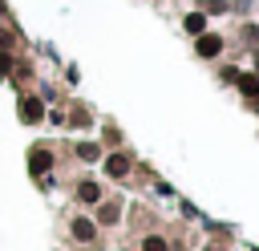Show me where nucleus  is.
<instances>
[{"mask_svg":"<svg viewBox=\"0 0 259 251\" xmlns=\"http://www.w3.org/2000/svg\"><path fill=\"white\" fill-rule=\"evenodd\" d=\"M235 85L243 89V97H247V109H251V113H259V73H255V77H239Z\"/></svg>","mask_w":259,"mask_h":251,"instance_id":"1","label":"nucleus"},{"mask_svg":"<svg viewBox=\"0 0 259 251\" xmlns=\"http://www.w3.org/2000/svg\"><path fill=\"white\" fill-rule=\"evenodd\" d=\"M194 49H198V57H219V49H223V36H214V32H198Z\"/></svg>","mask_w":259,"mask_h":251,"instance_id":"2","label":"nucleus"},{"mask_svg":"<svg viewBox=\"0 0 259 251\" xmlns=\"http://www.w3.org/2000/svg\"><path fill=\"white\" fill-rule=\"evenodd\" d=\"M49 166H53V154H49L45 146H36V150L28 154V170H32L36 178H40V174H49Z\"/></svg>","mask_w":259,"mask_h":251,"instance_id":"3","label":"nucleus"},{"mask_svg":"<svg viewBox=\"0 0 259 251\" xmlns=\"http://www.w3.org/2000/svg\"><path fill=\"white\" fill-rule=\"evenodd\" d=\"M125 170H130V158L125 154H109L105 158V174L109 178H125Z\"/></svg>","mask_w":259,"mask_h":251,"instance_id":"4","label":"nucleus"},{"mask_svg":"<svg viewBox=\"0 0 259 251\" xmlns=\"http://www.w3.org/2000/svg\"><path fill=\"white\" fill-rule=\"evenodd\" d=\"M40 109H45V105H40L36 97H24V101H20V121H40Z\"/></svg>","mask_w":259,"mask_h":251,"instance_id":"5","label":"nucleus"},{"mask_svg":"<svg viewBox=\"0 0 259 251\" xmlns=\"http://www.w3.org/2000/svg\"><path fill=\"white\" fill-rule=\"evenodd\" d=\"M77 198H81V202H97V198H101V186H97V182H81V186H77Z\"/></svg>","mask_w":259,"mask_h":251,"instance_id":"6","label":"nucleus"},{"mask_svg":"<svg viewBox=\"0 0 259 251\" xmlns=\"http://www.w3.org/2000/svg\"><path fill=\"white\" fill-rule=\"evenodd\" d=\"M117 219H121V202H105L97 211V223H117Z\"/></svg>","mask_w":259,"mask_h":251,"instance_id":"7","label":"nucleus"},{"mask_svg":"<svg viewBox=\"0 0 259 251\" xmlns=\"http://www.w3.org/2000/svg\"><path fill=\"white\" fill-rule=\"evenodd\" d=\"M73 235H77L81 243H93V223H89V219H77V223H73Z\"/></svg>","mask_w":259,"mask_h":251,"instance_id":"8","label":"nucleus"},{"mask_svg":"<svg viewBox=\"0 0 259 251\" xmlns=\"http://www.w3.org/2000/svg\"><path fill=\"white\" fill-rule=\"evenodd\" d=\"M202 28H206V16H202V12L186 16V32H202Z\"/></svg>","mask_w":259,"mask_h":251,"instance_id":"9","label":"nucleus"},{"mask_svg":"<svg viewBox=\"0 0 259 251\" xmlns=\"http://www.w3.org/2000/svg\"><path fill=\"white\" fill-rule=\"evenodd\" d=\"M77 154H81V158H85V162H93V158H97V154H101V150H97V146H93V142H81V146H77Z\"/></svg>","mask_w":259,"mask_h":251,"instance_id":"10","label":"nucleus"},{"mask_svg":"<svg viewBox=\"0 0 259 251\" xmlns=\"http://www.w3.org/2000/svg\"><path fill=\"white\" fill-rule=\"evenodd\" d=\"M146 251H166V239H146Z\"/></svg>","mask_w":259,"mask_h":251,"instance_id":"11","label":"nucleus"},{"mask_svg":"<svg viewBox=\"0 0 259 251\" xmlns=\"http://www.w3.org/2000/svg\"><path fill=\"white\" fill-rule=\"evenodd\" d=\"M12 73V61H8V53H0V77H8Z\"/></svg>","mask_w":259,"mask_h":251,"instance_id":"12","label":"nucleus"},{"mask_svg":"<svg viewBox=\"0 0 259 251\" xmlns=\"http://www.w3.org/2000/svg\"><path fill=\"white\" fill-rule=\"evenodd\" d=\"M255 73H259V53H255Z\"/></svg>","mask_w":259,"mask_h":251,"instance_id":"13","label":"nucleus"}]
</instances>
